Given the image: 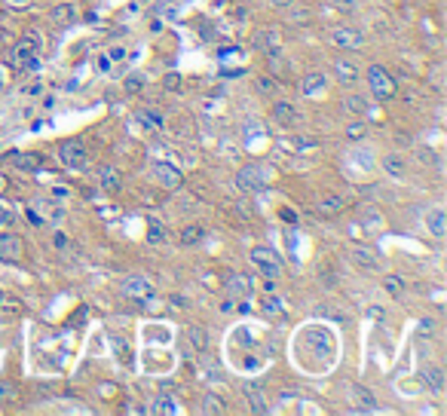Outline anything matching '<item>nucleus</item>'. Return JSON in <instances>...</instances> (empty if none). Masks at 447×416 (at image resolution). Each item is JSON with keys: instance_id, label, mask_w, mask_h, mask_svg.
<instances>
[{"instance_id": "nucleus-1", "label": "nucleus", "mask_w": 447, "mask_h": 416, "mask_svg": "<svg viewBox=\"0 0 447 416\" xmlns=\"http://www.w3.org/2000/svg\"><path fill=\"white\" fill-rule=\"evenodd\" d=\"M276 181V171L267 166V162H245L239 171H236V187L242 193H258V190H267L269 184Z\"/></svg>"}, {"instance_id": "nucleus-2", "label": "nucleus", "mask_w": 447, "mask_h": 416, "mask_svg": "<svg viewBox=\"0 0 447 416\" xmlns=\"http://www.w3.org/2000/svg\"><path fill=\"white\" fill-rule=\"evenodd\" d=\"M37 52H40V37H37V31H28V37H25L22 43L12 46L10 64L16 71H34L37 68Z\"/></svg>"}, {"instance_id": "nucleus-3", "label": "nucleus", "mask_w": 447, "mask_h": 416, "mask_svg": "<svg viewBox=\"0 0 447 416\" xmlns=\"http://www.w3.org/2000/svg\"><path fill=\"white\" fill-rule=\"evenodd\" d=\"M252 267L258 269L264 279H279L282 276V257L276 254L273 248L258 245V248H252Z\"/></svg>"}, {"instance_id": "nucleus-4", "label": "nucleus", "mask_w": 447, "mask_h": 416, "mask_svg": "<svg viewBox=\"0 0 447 416\" xmlns=\"http://www.w3.org/2000/svg\"><path fill=\"white\" fill-rule=\"evenodd\" d=\"M367 86H371L374 98H383V101L386 98H396V92H398L392 74L386 68H380V64H371V68H367Z\"/></svg>"}, {"instance_id": "nucleus-5", "label": "nucleus", "mask_w": 447, "mask_h": 416, "mask_svg": "<svg viewBox=\"0 0 447 416\" xmlns=\"http://www.w3.org/2000/svg\"><path fill=\"white\" fill-rule=\"evenodd\" d=\"M58 162L71 171H83L89 166V154L80 141H64L62 147H58Z\"/></svg>"}, {"instance_id": "nucleus-6", "label": "nucleus", "mask_w": 447, "mask_h": 416, "mask_svg": "<svg viewBox=\"0 0 447 416\" xmlns=\"http://www.w3.org/2000/svg\"><path fill=\"white\" fill-rule=\"evenodd\" d=\"M150 175H154V181L160 184V187H166V190H178L184 184L181 169L172 166V162H154V166H150Z\"/></svg>"}, {"instance_id": "nucleus-7", "label": "nucleus", "mask_w": 447, "mask_h": 416, "mask_svg": "<svg viewBox=\"0 0 447 416\" xmlns=\"http://www.w3.org/2000/svg\"><path fill=\"white\" fill-rule=\"evenodd\" d=\"M22 254H25V245L16 233H0V260L16 263L22 260Z\"/></svg>"}, {"instance_id": "nucleus-8", "label": "nucleus", "mask_w": 447, "mask_h": 416, "mask_svg": "<svg viewBox=\"0 0 447 416\" xmlns=\"http://www.w3.org/2000/svg\"><path fill=\"white\" fill-rule=\"evenodd\" d=\"M123 291L129 297H138L141 306H147V300L154 297V285H150V279H144V276H132V279L123 282Z\"/></svg>"}, {"instance_id": "nucleus-9", "label": "nucleus", "mask_w": 447, "mask_h": 416, "mask_svg": "<svg viewBox=\"0 0 447 416\" xmlns=\"http://www.w3.org/2000/svg\"><path fill=\"white\" fill-rule=\"evenodd\" d=\"M98 184H101V190L104 193H120L123 190V175H120V169H114V166H98Z\"/></svg>"}, {"instance_id": "nucleus-10", "label": "nucleus", "mask_w": 447, "mask_h": 416, "mask_svg": "<svg viewBox=\"0 0 447 416\" xmlns=\"http://www.w3.org/2000/svg\"><path fill=\"white\" fill-rule=\"evenodd\" d=\"M350 260L356 263V267H361V269H365V273H377V269H380V257L374 254L371 248L352 245V248H350Z\"/></svg>"}, {"instance_id": "nucleus-11", "label": "nucleus", "mask_w": 447, "mask_h": 416, "mask_svg": "<svg viewBox=\"0 0 447 416\" xmlns=\"http://www.w3.org/2000/svg\"><path fill=\"white\" fill-rule=\"evenodd\" d=\"M252 279L248 276H242V273H236V276H230L227 279V297L230 300H248L252 297Z\"/></svg>"}, {"instance_id": "nucleus-12", "label": "nucleus", "mask_w": 447, "mask_h": 416, "mask_svg": "<svg viewBox=\"0 0 447 416\" xmlns=\"http://www.w3.org/2000/svg\"><path fill=\"white\" fill-rule=\"evenodd\" d=\"M331 43L334 46H343V49H359L365 43V34L356 28H334L331 31Z\"/></svg>"}, {"instance_id": "nucleus-13", "label": "nucleus", "mask_w": 447, "mask_h": 416, "mask_svg": "<svg viewBox=\"0 0 447 416\" xmlns=\"http://www.w3.org/2000/svg\"><path fill=\"white\" fill-rule=\"evenodd\" d=\"M423 221H426V227H429V233L435 236V239H442V236H444V230H447L444 208H442V206L429 208V211H426V215H423Z\"/></svg>"}, {"instance_id": "nucleus-14", "label": "nucleus", "mask_w": 447, "mask_h": 416, "mask_svg": "<svg viewBox=\"0 0 447 416\" xmlns=\"http://www.w3.org/2000/svg\"><path fill=\"white\" fill-rule=\"evenodd\" d=\"M325 86H328V77L322 74V71H313V74H306L304 80H300V95L313 98V95H319V92H325Z\"/></svg>"}, {"instance_id": "nucleus-15", "label": "nucleus", "mask_w": 447, "mask_h": 416, "mask_svg": "<svg viewBox=\"0 0 447 416\" xmlns=\"http://www.w3.org/2000/svg\"><path fill=\"white\" fill-rule=\"evenodd\" d=\"M350 401H356L359 411H377V398H374V392H367V389L359 386V382H352L350 386Z\"/></svg>"}, {"instance_id": "nucleus-16", "label": "nucleus", "mask_w": 447, "mask_h": 416, "mask_svg": "<svg viewBox=\"0 0 447 416\" xmlns=\"http://www.w3.org/2000/svg\"><path fill=\"white\" fill-rule=\"evenodd\" d=\"M334 74H337V83H356L359 80V64L352 58H337L334 62Z\"/></svg>"}, {"instance_id": "nucleus-17", "label": "nucleus", "mask_w": 447, "mask_h": 416, "mask_svg": "<svg viewBox=\"0 0 447 416\" xmlns=\"http://www.w3.org/2000/svg\"><path fill=\"white\" fill-rule=\"evenodd\" d=\"M273 120L282 123V125H294L300 120V114H298V108H294L291 101H276L273 104Z\"/></svg>"}, {"instance_id": "nucleus-18", "label": "nucleus", "mask_w": 447, "mask_h": 416, "mask_svg": "<svg viewBox=\"0 0 447 416\" xmlns=\"http://www.w3.org/2000/svg\"><path fill=\"white\" fill-rule=\"evenodd\" d=\"M315 208H319V215L334 217V215H340V211L346 208V199H343L340 193H325V196L319 199V206H315Z\"/></svg>"}, {"instance_id": "nucleus-19", "label": "nucleus", "mask_w": 447, "mask_h": 416, "mask_svg": "<svg viewBox=\"0 0 447 416\" xmlns=\"http://www.w3.org/2000/svg\"><path fill=\"white\" fill-rule=\"evenodd\" d=\"M242 395H245L248 407H252L254 413H267V411H269L264 392H261V386H252V382H245V386H242Z\"/></svg>"}, {"instance_id": "nucleus-20", "label": "nucleus", "mask_w": 447, "mask_h": 416, "mask_svg": "<svg viewBox=\"0 0 447 416\" xmlns=\"http://www.w3.org/2000/svg\"><path fill=\"white\" fill-rule=\"evenodd\" d=\"M423 382L429 386V392L442 395L444 392V371H442V367H435V365L423 367Z\"/></svg>"}, {"instance_id": "nucleus-21", "label": "nucleus", "mask_w": 447, "mask_h": 416, "mask_svg": "<svg viewBox=\"0 0 447 416\" xmlns=\"http://www.w3.org/2000/svg\"><path fill=\"white\" fill-rule=\"evenodd\" d=\"M202 239H206V230H202L200 227V223H190V227H184L181 230V236H178V242H181V245H200V242Z\"/></svg>"}, {"instance_id": "nucleus-22", "label": "nucleus", "mask_w": 447, "mask_h": 416, "mask_svg": "<svg viewBox=\"0 0 447 416\" xmlns=\"http://www.w3.org/2000/svg\"><path fill=\"white\" fill-rule=\"evenodd\" d=\"M74 16H77V6L74 3H58L56 10L49 12V19L56 25H68V22H74Z\"/></svg>"}, {"instance_id": "nucleus-23", "label": "nucleus", "mask_w": 447, "mask_h": 416, "mask_svg": "<svg viewBox=\"0 0 447 416\" xmlns=\"http://www.w3.org/2000/svg\"><path fill=\"white\" fill-rule=\"evenodd\" d=\"M12 162H16V166L22 169V171H37V169L43 166L37 154H16V156H12Z\"/></svg>"}, {"instance_id": "nucleus-24", "label": "nucleus", "mask_w": 447, "mask_h": 416, "mask_svg": "<svg viewBox=\"0 0 447 416\" xmlns=\"http://www.w3.org/2000/svg\"><path fill=\"white\" fill-rule=\"evenodd\" d=\"M383 169L389 178H402L404 175V160L398 154H389V156H383Z\"/></svg>"}, {"instance_id": "nucleus-25", "label": "nucleus", "mask_w": 447, "mask_h": 416, "mask_svg": "<svg viewBox=\"0 0 447 416\" xmlns=\"http://www.w3.org/2000/svg\"><path fill=\"white\" fill-rule=\"evenodd\" d=\"M343 108L350 110V114L361 117V114L367 110V98H365V95H356V92H352V95H346V98H343Z\"/></svg>"}, {"instance_id": "nucleus-26", "label": "nucleus", "mask_w": 447, "mask_h": 416, "mask_svg": "<svg viewBox=\"0 0 447 416\" xmlns=\"http://www.w3.org/2000/svg\"><path fill=\"white\" fill-rule=\"evenodd\" d=\"M187 337H190V343H193L196 352H206L208 349V334L202 331V328H187Z\"/></svg>"}, {"instance_id": "nucleus-27", "label": "nucleus", "mask_w": 447, "mask_h": 416, "mask_svg": "<svg viewBox=\"0 0 447 416\" xmlns=\"http://www.w3.org/2000/svg\"><path fill=\"white\" fill-rule=\"evenodd\" d=\"M141 123H144V125H150V129H156V132H162V125H166L162 114H160V110H154V108L141 110Z\"/></svg>"}, {"instance_id": "nucleus-28", "label": "nucleus", "mask_w": 447, "mask_h": 416, "mask_svg": "<svg viewBox=\"0 0 447 416\" xmlns=\"http://www.w3.org/2000/svg\"><path fill=\"white\" fill-rule=\"evenodd\" d=\"M147 242H154V245H162V242H166V227H162L160 221L147 223Z\"/></svg>"}, {"instance_id": "nucleus-29", "label": "nucleus", "mask_w": 447, "mask_h": 416, "mask_svg": "<svg viewBox=\"0 0 447 416\" xmlns=\"http://www.w3.org/2000/svg\"><path fill=\"white\" fill-rule=\"evenodd\" d=\"M202 413H224L218 395H202Z\"/></svg>"}, {"instance_id": "nucleus-30", "label": "nucleus", "mask_w": 447, "mask_h": 416, "mask_svg": "<svg viewBox=\"0 0 447 416\" xmlns=\"http://www.w3.org/2000/svg\"><path fill=\"white\" fill-rule=\"evenodd\" d=\"M19 398V386L10 380H0V401H16Z\"/></svg>"}, {"instance_id": "nucleus-31", "label": "nucleus", "mask_w": 447, "mask_h": 416, "mask_svg": "<svg viewBox=\"0 0 447 416\" xmlns=\"http://www.w3.org/2000/svg\"><path fill=\"white\" fill-rule=\"evenodd\" d=\"M16 223V208L10 202H0V227H12Z\"/></svg>"}, {"instance_id": "nucleus-32", "label": "nucleus", "mask_w": 447, "mask_h": 416, "mask_svg": "<svg viewBox=\"0 0 447 416\" xmlns=\"http://www.w3.org/2000/svg\"><path fill=\"white\" fill-rule=\"evenodd\" d=\"M154 411H156V413H178V404H175L172 398H166V395H162V398H156Z\"/></svg>"}, {"instance_id": "nucleus-33", "label": "nucleus", "mask_w": 447, "mask_h": 416, "mask_svg": "<svg viewBox=\"0 0 447 416\" xmlns=\"http://www.w3.org/2000/svg\"><path fill=\"white\" fill-rule=\"evenodd\" d=\"M365 135H367V125H365V123H352V125H346V138H350V141H361Z\"/></svg>"}, {"instance_id": "nucleus-34", "label": "nucleus", "mask_w": 447, "mask_h": 416, "mask_svg": "<svg viewBox=\"0 0 447 416\" xmlns=\"http://www.w3.org/2000/svg\"><path fill=\"white\" fill-rule=\"evenodd\" d=\"M264 313L267 315H282V313H285V306H282L279 297H267V300H264Z\"/></svg>"}, {"instance_id": "nucleus-35", "label": "nucleus", "mask_w": 447, "mask_h": 416, "mask_svg": "<svg viewBox=\"0 0 447 416\" xmlns=\"http://www.w3.org/2000/svg\"><path fill=\"white\" fill-rule=\"evenodd\" d=\"M123 86H126V92H141L144 89V74H129Z\"/></svg>"}, {"instance_id": "nucleus-36", "label": "nucleus", "mask_w": 447, "mask_h": 416, "mask_svg": "<svg viewBox=\"0 0 447 416\" xmlns=\"http://www.w3.org/2000/svg\"><path fill=\"white\" fill-rule=\"evenodd\" d=\"M386 288H389V294H398L404 288V282L398 276H386Z\"/></svg>"}, {"instance_id": "nucleus-37", "label": "nucleus", "mask_w": 447, "mask_h": 416, "mask_svg": "<svg viewBox=\"0 0 447 416\" xmlns=\"http://www.w3.org/2000/svg\"><path fill=\"white\" fill-rule=\"evenodd\" d=\"M420 334H435V319H429V315H426V319H420Z\"/></svg>"}, {"instance_id": "nucleus-38", "label": "nucleus", "mask_w": 447, "mask_h": 416, "mask_svg": "<svg viewBox=\"0 0 447 416\" xmlns=\"http://www.w3.org/2000/svg\"><path fill=\"white\" fill-rule=\"evenodd\" d=\"M258 89L264 92V95H269V92H273L276 86H273V80H269V77H261V80H258Z\"/></svg>"}, {"instance_id": "nucleus-39", "label": "nucleus", "mask_w": 447, "mask_h": 416, "mask_svg": "<svg viewBox=\"0 0 447 416\" xmlns=\"http://www.w3.org/2000/svg\"><path fill=\"white\" fill-rule=\"evenodd\" d=\"M331 3H334V6H337V10H343V12H350V10H352V6H356V3H359V0H331Z\"/></svg>"}, {"instance_id": "nucleus-40", "label": "nucleus", "mask_w": 447, "mask_h": 416, "mask_svg": "<svg viewBox=\"0 0 447 416\" xmlns=\"http://www.w3.org/2000/svg\"><path fill=\"white\" fill-rule=\"evenodd\" d=\"M108 58H114V62H123V58H126V49H123V46H114V49L108 52Z\"/></svg>"}, {"instance_id": "nucleus-41", "label": "nucleus", "mask_w": 447, "mask_h": 416, "mask_svg": "<svg viewBox=\"0 0 447 416\" xmlns=\"http://www.w3.org/2000/svg\"><path fill=\"white\" fill-rule=\"evenodd\" d=\"M221 309H224V313H233V309H236V300H230V297H227V300L221 303Z\"/></svg>"}, {"instance_id": "nucleus-42", "label": "nucleus", "mask_w": 447, "mask_h": 416, "mask_svg": "<svg viewBox=\"0 0 447 416\" xmlns=\"http://www.w3.org/2000/svg\"><path fill=\"white\" fill-rule=\"evenodd\" d=\"M98 68H101V71H110V62H108V56H101V58H98Z\"/></svg>"}, {"instance_id": "nucleus-43", "label": "nucleus", "mask_w": 447, "mask_h": 416, "mask_svg": "<svg viewBox=\"0 0 447 416\" xmlns=\"http://www.w3.org/2000/svg\"><path fill=\"white\" fill-rule=\"evenodd\" d=\"M172 306H187V300H184V297H178V294H175V297H172Z\"/></svg>"}, {"instance_id": "nucleus-44", "label": "nucleus", "mask_w": 447, "mask_h": 416, "mask_svg": "<svg viewBox=\"0 0 447 416\" xmlns=\"http://www.w3.org/2000/svg\"><path fill=\"white\" fill-rule=\"evenodd\" d=\"M6 3H12V6H22V3H28V0H6Z\"/></svg>"}, {"instance_id": "nucleus-45", "label": "nucleus", "mask_w": 447, "mask_h": 416, "mask_svg": "<svg viewBox=\"0 0 447 416\" xmlns=\"http://www.w3.org/2000/svg\"><path fill=\"white\" fill-rule=\"evenodd\" d=\"M273 3H276V6H288V3H291V0H273Z\"/></svg>"}, {"instance_id": "nucleus-46", "label": "nucleus", "mask_w": 447, "mask_h": 416, "mask_svg": "<svg viewBox=\"0 0 447 416\" xmlns=\"http://www.w3.org/2000/svg\"><path fill=\"white\" fill-rule=\"evenodd\" d=\"M3 190H6V178L0 175V193H3Z\"/></svg>"}, {"instance_id": "nucleus-47", "label": "nucleus", "mask_w": 447, "mask_h": 416, "mask_svg": "<svg viewBox=\"0 0 447 416\" xmlns=\"http://www.w3.org/2000/svg\"><path fill=\"white\" fill-rule=\"evenodd\" d=\"M0 86H3V68H0Z\"/></svg>"}]
</instances>
